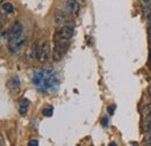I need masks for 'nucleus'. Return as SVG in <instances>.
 Here are the masks:
<instances>
[{
  "instance_id": "obj_17",
  "label": "nucleus",
  "mask_w": 151,
  "mask_h": 146,
  "mask_svg": "<svg viewBox=\"0 0 151 146\" xmlns=\"http://www.w3.org/2000/svg\"><path fill=\"white\" fill-rule=\"evenodd\" d=\"M147 19H148V21H149V22H151V12L147 15Z\"/></svg>"
},
{
  "instance_id": "obj_22",
  "label": "nucleus",
  "mask_w": 151,
  "mask_h": 146,
  "mask_svg": "<svg viewBox=\"0 0 151 146\" xmlns=\"http://www.w3.org/2000/svg\"><path fill=\"white\" fill-rule=\"evenodd\" d=\"M150 4H151V2H150ZM150 6H151V5H150Z\"/></svg>"
},
{
  "instance_id": "obj_5",
  "label": "nucleus",
  "mask_w": 151,
  "mask_h": 146,
  "mask_svg": "<svg viewBox=\"0 0 151 146\" xmlns=\"http://www.w3.org/2000/svg\"><path fill=\"white\" fill-rule=\"evenodd\" d=\"M49 56H50V44H49V42H44L41 47V50H40L38 60L41 63H47L49 59Z\"/></svg>"
},
{
  "instance_id": "obj_4",
  "label": "nucleus",
  "mask_w": 151,
  "mask_h": 146,
  "mask_svg": "<svg viewBox=\"0 0 151 146\" xmlns=\"http://www.w3.org/2000/svg\"><path fill=\"white\" fill-rule=\"evenodd\" d=\"M26 43V37H18V38H12L8 41V50L11 54H14L19 50L20 48Z\"/></svg>"
},
{
  "instance_id": "obj_13",
  "label": "nucleus",
  "mask_w": 151,
  "mask_h": 146,
  "mask_svg": "<svg viewBox=\"0 0 151 146\" xmlns=\"http://www.w3.org/2000/svg\"><path fill=\"white\" fill-rule=\"evenodd\" d=\"M28 145L29 146H37L38 145V142L37 140H36V139H34V140H30V142H29V143H28Z\"/></svg>"
},
{
  "instance_id": "obj_19",
  "label": "nucleus",
  "mask_w": 151,
  "mask_h": 146,
  "mask_svg": "<svg viewBox=\"0 0 151 146\" xmlns=\"http://www.w3.org/2000/svg\"><path fill=\"white\" fill-rule=\"evenodd\" d=\"M147 145H150V146H151V137H150V139L148 140V143H147Z\"/></svg>"
},
{
  "instance_id": "obj_11",
  "label": "nucleus",
  "mask_w": 151,
  "mask_h": 146,
  "mask_svg": "<svg viewBox=\"0 0 151 146\" xmlns=\"http://www.w3.org/2000/svg\"><path fill=\"white\" fill-rule=\"evenodd\" d=\"M52 112H54V108H52V107H48V108L43 109V115L47 116V117L52 116Z\"/></svg>"
},
{
  "instance_id": "obj_9",
  "label": "nucleus",
  "mask_w": 151,
  "mask_h": 146,
  "mask_svg": "<svg viewBox=\"0 0 151 146\" xmlns=\"http://www.w3.org/2000/svg\"><path fill=\"white\" fill-rule=\"evenodd\" d=\"M40 50H41V48H38V45L36 43L32 45V49H30V57H32V59H37L38 57H40Z\"/></svg>"
},
{
  "instance_id": "obj_10",
  "label": "nucleus",
  "mask_w": 151,
  "mask_h": 146,
  "mask_svg": "<svg viewBox=\"0 0 151 146\" xmlns=\"http://www.w3.org/2000/svg\"><path fill=\"white\" fill-rule=\"evenodd\" d=\"M2 8L6 13H13L14 12V7L12 4H8V2H4L2 4Z\"/></svg>"
},
{
  "instance_id": "obj_7",
  "label": "nucleus",
  "mask_w": 151,
  "mask_h": 146,
  "mask_svg": "<svg viewBox=\"0 0 151 146\" xmlns=\"http://www.w3.org/2000/svg\"><path fill=\"white\" fill-rule=\"evenodd\" d=\"M19 111L21 115H24L26 112H27V110H28V106H29V101L28 100H26V99H22V100H20L19 102Z\"/></svg>"
},
{
  "instance_id": "obj_16",
  "label": "nucleus",
  "mask_w": 151,
  "mask_h": 146,
  "mask_svg": "<svg viewBox=\"0 0 151 146\" xmlns=\"http://www.w3.org/2000/svg\"><path fill=\"white\" fill-rule=\"evenodd\" d=\"M145 130H147L148 132H150V131H151V120L149 121V123H148V125H147V128H145Z\"/></svg>"
},
{
  "instance_id": "obj_6",
  "label": "nucleus",
  "mask_w": 151,
  "mask_h": 146,
  "mask_svg": "<svg viewBox=\"0 0 151 146\" xmlns=\"http://www.w3.org/2000/svg\"><path fill=\"white\" fill-rule=\"evenodd\" d=\"M66 9H68V12L70 14L77 16L78 13H79L80 6H79V4H78L77 0H68V2H66Z\"/></svg>"
},
{
  "instance_id": "obj_18",
  "label": "nucleus",
  "mask_w": 151,
  "mask_h": 146,
  "mask_svg": "<svg viewBox=\"0 0 151 146\" xmlns=\"http://www.w3.org/2000/svg\"><path fill=\"white\" fill-rule=\"evenodd\" d=\"M147 120H148V121H150V120H151V111L148 114V115H147Z\"/></svg>"
},
{
  "instance_id": "obj_14",
  "label": "nucleus",
  "mask_w": 151,
  "mask_h": 146,
  "mask_svg": "<svg viewBox=\"0 0 151 146\" xmlns=\"http://www.w3.org/2000/svg\"><path fill=\"white\" fill-rule=\"evenodd\" d=\"M102 125H104V127H107V125H108V118H107V117L102 118Z\"/></svg>"
},
{
  "instance_id": "obj_21",
  "label": "nucleus",
  "mask_w": 151,
  "mask_h": 146,
  "mask_svg": "<svg viewBox=\"0 0 151 146\" xmlns=\"http://www.w3.org/2000/svg\"><path fill=\"white\" fill-rule=\"evenodd\" d=\"M1 2H2V4H4V2H5V0H1Z\"/></svg>"
},
{
  "instance_id": "obj_12",
  "label": "nucleus",
  "mask_w": 151,
  "mask_h": 146,
  "mask_svg": "<svg viewBox=\"0 0 151 146\" xmlns=\"http://www.w3.org/2000/svg\"><path fill=\"white\" fill-rule=\"evenodd\" d=\"M12 84H13V86H12V87H14V88H17V89L19 91L20 81H19V78H18V77H14V78L12 79Z\"/></svg>"
},
{
  "instance_id": "obj_1",
  "label": "nucleus",
  "mask_w": 151,
  "mask_h": 146,
  "mask_svg": "<svg viewBox=\"0 0 151 146\" xmlns=\"http://www.w3.org/2000/svg\"><path fill=\"white\" fill-rule=\"evenodd\" d=\"M69 48V42L68 39H56V43H55V48H54V51H52V58L55 62H59L62 59L63 55L66 52Z\"/></svg>"
},
{
  "instance_id": "obj_15",
  "label": "nucleus",
  "mask_w": 151,
  "mask_h": 146,
  "mask_svg": "<svg viewBox=\"0 0 151 146\" xmlns=\"http://www.w3.org/2000/svg\"><path fill=\"white\" fill-rule=\"evenodd\" d=\"M114 109H115V106L113 104V106H111V107H109V108H108L107 110H108V112H109V114L112 115V114L114 112Z\"/></svg>"
},
{
  "instance_id": "obj_3",
  "label": "nucleus",
  "mask_w": 151,
  "mask_h": 146,
  "mask_svg": "<svg viewBox=\"0 0 151 146\" xmlns=\"http://www.w3.org/2000/svg\"><path fill=\"white\" fill-rule=\"evenodd\" d=\"M73 36V28L69 27V26H64L60 29H58L55 34L56 39H70Z\"/></svg>"
},
{
  "instance_id": "obj_2",
  "label": "nucleus",
  "mask_w": 151,
  "mask_h": 146,
  "mask_svg": "<svg viewBox=\"0 0 151 146\" xmlns=\"http://www.w3.org/2000/svg\"><path fill=\"white\" fill-rule=\"evenodd\" d=\"M21 34H22V24L20 22H15L12 26V28L6 31V34L2 33V37L6 38L7 41H9L12 38H18V37H20Z\"/></svg>"
},
{
  "instance_id": "obj_20",
  "label": "nucleus",
  "mask_w": 151,
  "mask_h": 146,
  "mask_svg": "<svg viewBox=\"0 0 151 146\" xmlns=\"http://www.w3.org/2000/svg\"><path fill=\"white\" fill-rule=\"evenodd\" d=\"M145 4H149V2H151V0H143Z\"/></svg>"
},
{
  "instance_id": "obj_8",
  "label": "nucleus",
  "mask_w": 151,
  "mask_h": 146,
  "mask_svg": "<svg viewBox=\"0 0 151 146\" xmlns=\"http://www.w3.org/2000/svg\"><path fill=\"white\" fill-rule=\"evenodd\" d=\"M55 22L57 24H62V23H66L68 22V16L62 13V12H57L55 14Z\"/></svg>"
}]
</instances>
